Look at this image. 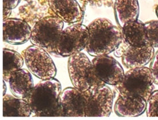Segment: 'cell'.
Listing matches in <instances>:
<instances>
[{
  "label": "cell",
  "instance_id": "obj_28",
  "mask_svg": "<svg viewBox=\"0 0 158 120\" xmlns=\"http://www.w3.org/2000/svg\"><path fill=\"white\" fill-rule=\"evenodd\" d=\"M5 81H4V85H3V86H4V91H3V95H5L6 94V84H5Z\"/></svg>",
  "mask_w": 158,
  "mask_h": 120
},
{
  "label": "cell",
  "instance_id": "obj_25",
  "mask_svg": "<svg viewBox=\"0 0 158 120\" xmlns=\"http://www.w3.org/2000/svg\"><path fill=\"white\" fill-rule=\"evenodd\" d=\"M21 0H3V7L15 9L20 4Z\"/></svg>",
  "mask_w": 158,
  "mask_h": 120
},
{
  "label": "cell",
  "instance_id": "obj_29",
  "mask_svg": "<svg viewBox=\"0 0 158 120\" xmlns=\"http://www.w3.org/2000/svg\"><path fill=\"white\" fill-rule=\"evenodd\" d=\"M155 13H156V16H157L158 18V5H157L156 8V9H155Z\"/></svg>",
  "mask_w": 158,
  "mask_h": 120
},
{
  "label": "cell",
  "instance_id": "obj_4",
  "mask_svg": "<svg viewBox=\"0 0 158 120\" xmlns=\"http://www.w3.org/2000/svg\"><path fill=\"white\" fill-rule=\"evenodd\" d=\"M63 27L64 21L58 17H44L33 25L30 41L56 57L55 47Z\"/></svg>",
  "mask_w": 158,
  "mask_h": 120
},
{
  "label": "cell",
  "instance_id": "obj_7",
  "mask_svg": "<svg viewBox=\"0 0 158 120\" xmlns=\"http://www.w3.org/2000/svg\"><path fill=\"white\" fill-rule=\"evenodd\" d=\"M49 53L35 45L29 46L22 51L25 64L31 74L42 80L54 78L57 70Z\"/></svg>",
  "mask_w": 158,
  "mask_h": 120
},
{
  "label": "cell",
  "instance_id": "obj_13",
  "mask_svg": "<svg viewBox=\"0 0 158 120\" xmlns=\"http://www.w3.org/2000/svg\"><path fill=\"white\" fill-rule=\"evenodd\" d=\"M154 54V47L149 43L139 47L128 46L122 56V62L128 69L143 67L151 61Z\"/></svg>",
  "mask_w": 158,
  "mask_h": 120
},
{
  "label": "cell",
  "instance_id": "obj_18",
  "mask_svg": "<svg viewBox=\"0 0 158 120\" xmlns=\"http://www.w3.org/2000/svg\"><path fill=\"white\" fill-rule=\"evenodd\" d=\"M32 112L24 99L5 94L3 97V117H29Z\"/></svg>",
  "mask_w": 158,
  "mask_h": 120
},
{
  "label": "cell",
  "instance_id": "obj_27",
  "mask_svg": "<svg viewBox=\"0 0 158 120\" xmlns=\"http://www.w3.org/2000/svg\"><path fill=\"white\" fill-rule=\"evenodd\" d=\"M39 3L42 5H48H48V1L49 0H38Z\"/></svg>",
  "mask_w": 158,
  "mask_h": 120
},
{
  "label": "cell",
  "instance_id": "obj_8",
  "mask_svg": "<svg viewBox=\"0 0 158 120\" xmlns=\"http://www.w3.org/2000/svg\"><path fill=\"white\" fill-rule=\"evenodd\" d=\"M85 97V117H109L112 111L114 94L104 85L91 87L84 91Z\"/></svg>",
  "mask_w": 158,
  "mask_h": 120
},
{
  "label": "cell",
  "instance_id": "obj_12",
  "mask_svg": "<svg viewBox=\"0 0 158 120\" xmlns=\"http://www.w3.org/2000/svg\"><path fill=\"white\" fill-rule=\"evenodd\" d=\"M48 5L55 15L67 24L83 21V10L77 0H49Z\"/></svg>",
  "mask_w": 158,
  "mask_h": 120
},
{
  "label": "cell",
  "instance_id": "obj_19",
  "mask_svg": "<svg viewBox=\"0 0 158 120\" xmlns=\"http://www.w3.org/2000/svg\"><path fill=\"white\" fill-rule=\"evenodd\" d=\"M24 59L22 55L8 48L3 49V79L9 82L13 72L21 69Z\"/></svg>",
  "mask_w": 158,
  "mask_h": 120
},
{
  "label": "cell",
  "instance_id": "obj_1",
  "mask_svg": "<svg viewBox=\"0 0 158 120\" xmlns=\"http://www.w3.org/2000/svg\"><path fill=\"white\" fill-rule=\"evenodd\" d=\"M62 86L54 78L42 80L37 83L25 100L35 117H60L59 98Z\"/></svg>",
  "mask_w": 158,
  "mask_h": 120
},
{
  "label": "cell",
  "instance_id": "obj_2",
  "mask_svg": "<svg viewBox=\"0 0 158 120\" xmlns=\"http://www.w3.org/2000/svg\"><path fill=\"white\" fill-rule=\"evenodd\" d=\"M87 28L89 36L86 49L92 56L108 55L114 51L123 40L121 29L108 19H97Z\"/></svg>",
  "mask_w": 158,
  "mask_h": 120
},
{
  "label": "cell",
  "instance_id": "obj_20",
  "mask_svg": "<svg viewBox=\"0 0 158 120\" xmlns=\"http://www.w3.org/2000/svg\"><path fill=\"white\" fill-rule=\"evenodd\" d=\"M144 25L148 43L154 47L158 48V21H148Z\"/></svg>",
  "mask_w": 158,
  "mask_h": 120
},
{
  "label": "cell",
  "instance_id": "obj_5",
  "mask_svg": "<svg viewBox=\"0 0 158 120\" xmlns=\"http://www.w3.org/2000/svg\"><path fill=\"white\" fill-rule=\"evenodd\" d=\"M68 71L73 86L81 91H86L91 87L105 85L97 77L92 62L82 52L69 57Z\"/></svg>",
  "mask_w": 158,
  "mask_h": 120
},
{
  "label": "cell",
  "instance_id": "obj_26",
  "mask_svg": "<svg viewBox=\"0 0 158 120\" xmlns=\"http://www.w3.org/2000/svg\"><path fill=\"white\" fill-rule=\"evenodd\" d=\"M12 9H11L3 7V19L4 20L8 19L9 17L10 16L12 13Z\"/></svg>",
  "mask_w": 158,
  "mask_h": 120
},
{
  "label": "cell",
  "instance_id": "obj_17",
  "mask_svg": "<svg viewBox=\"0 0 158 120\" xmlns=\"http://www.w3.org/2000/svg\"><path fill=\"white\" fill-rule=\"evenodd\" d=\"M123 40L128 46L139 47L148 43L144 24L139 20L130 21L121 28Z\"/></svg>",
  "mask_w": 158,
  "mask_h": 120
},
{
  "label": "cell",
  "instance_id": "obj_23",
  "mask_svg": "<svg viewBox=\"0 0 158 120\" xmlns=\"http://www.w3.org/2000/svg\"><path fill=\"white\" fill-rule=\"evenodd\" d=\"M91 4L96 6H112L115 0H87Z\"/></svg>",
  "mask_w": 158,
  "mask_h": 120
},
{
  "label": "cell",
  "instance_id": "obj_3",
  "mask_svg": "<svg viewBox=\"0 0 158 120\" xmlns=\"http://www.w3.org/2000/svg\"><path fill=\"white\" fill-rule=\"evenodd\" d=\"M154 83L150 68L143 67L128 71L114 88L121 97H140L147 101L154 90Z\"/></svg>",
  "mask_w": 158,
  "mask_h": 120
},
{
  "label": "cell",
  "instance_id": "obj_6",
  "mask_svg": "<svg viewBox=\"0 0 158 120\" xmlns=\"http://www.w3.org/2000/svg\"><path fill=\"white\" fill-rule=\"evenodd\" d=\"M89 29L81 24H74L63 30L55 47L56 57H70L85 49L89 40Z\"/></svg>",
  "mask_w": 158,
  "mask_h": 120
},
{
  "label": "cell",
  "instance_id": "obj_24",
  "mask_svg": "<svg viewBox=\"0 0 158 120\" xmlns=\"http://www.w3.org/2000/svg\"><path fill=\"white\" fill-rule=\"evenodd\" d=\"M128 46V45L127 43H125L123 40H122L120 45L117 47V48L114 51V54L116 55V56L118 58L122 57L124 53L125 50Z\"/></svg>",
  "mask_w": 158,
  "mask_h": 120
},
{
  "label": "cell",
  "instance_id": "obj_16",
  "mask_svg": "<svg viewBox=\"0 0 158 120\" xmlns=\"http://www.w3.org/2000/svg\"><path fill=\"white\" fill-rule=\"evenodd\" d=\"M9 83L13 95L22 99H25L34 87L31 72L25 69H20L13 72Z\"/></svg>",
  "mask_w": 158,
  "mask_h": 120
},
{
  "label": "cell",
  "instance_id": "obj_10",
  "mask_svg": "<svg viewBox=\"0 0 158 120\" xmlns=\"http://www.w3.org/2000/svg\"><path fill=\"white\" fill-rule=\"evenodd\" d=\"M60 117H85L84 91L73 87L64 89L59 98Z\"/></svg>",
  "mask_w": 158,
  "mask_h": 120
},
{
  "label": "cell",
  "instance_id": "obj_15",
  "mask_svg": "<svg viewBox=\"0 0 158 120\" xmlns=\"http://www.w3.org/2000/svg\"><path fill=\"white\" fill-rule=\"evenodd\" d=\"M146 109V101L140 97L128 98L119 96L114 106L117 115L123 117L141 116Z\"/></svg>",
  "mask_w": 158,
  "mask_h": 120
},
{
  "label": "cell",
  "instance_id": "obj_14",
  "mask_svg": "<svg viewBox=\"0 0 158 120\" xmlns=\"http://www.w3.org/2000/svg\"><path fill=\"white\" fill-rule=\"evenodd\" d=\"M113 7L116 21L121 29L126 23L138 19L140 12L138 0H115Z\"/></svg>",
  "mask_w": 158,
  "mask_h": 120
},
{
  "label": "cell",
  "instance_id": "obj_9",
  "mask_svg": "<svg viewBox=\"0 0 158 120\" xmlns=\"http://www.w3.org/2000/svg\"><path fill=\"white\" fill-rule=\"evenodd\" d=\"M92 62L97 77L105 84L114 86L120 82L125 74L120 64L108 55L95 57Z\"/></svg>",
  "mask_w": 158,
  "mask_h": 120
},
{
  "label": "cell",
  "instance_id": "obj_22",
  "mask_svg": "<svg viewBox=\"0 0 158 120\" xmlns=\"http://www.w3.org/2000/svg\"><path fill=\"white\" fill-rule=\"evenodd\" d=\"M150 69L154 79V83L158 85V50L155 53L151 60Z\"/></svg>",
  "mask_w": 158,
  "mask_h": 120
},
{
  "label": "cell",
  "instance_id": "obj_21",
  "mask_svg": "<svg viewBox=\"0 0 158 120\" xmlns=\"http://www.w3.org/2000/svg\"><path fill=\"white\" fill-rule=\"evenodd\" d=\"M147 117H158V90L152 91L146 101Z\"/></svg>",
  "mask_w": 158,
  "mask_h": 120
},
{
  "label": "cell",
  "instance_id": "obj_11",
  "mask_svg": "<svg viewBox=\"0 0 158 120\" xmlns=\"http://www.w3.org/2000/svg\"><path fill=\"white\" fill-rule=\"evenodd\" d=\"M32 28L23 19L8 18L3 20V40L13 45H21L31 39Z\"/></svg>",
  "mask_w": 158,
  "mask_h": 120
}]
</instances>
